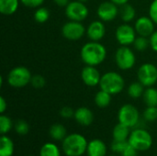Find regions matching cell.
Listing matches in <instances>:
<instances>
[{
    "label": "cell",
    "instance_id": "obj_14",
    "mask_svg": "<svg viewBox=\"0 0 157 156\" xmlns=\"http://www.w3.org/2000/svg\"><path fill=\"white\" fill-rule=\"evenodd\" d=\"M101 74L96 66L86 65L81 71V79L83 83L90 87L99 86Z\"/></svg>",
    "mask_w": 157,
    "mask_h": 156
},
{
    "label": "cell",
    "instance_id": "obj_9",
    "mask_svg": "<svg viewBox=\"0 0 157 156\" xmlns=\"http://www.w3.org/2000/svg\"><path fill=\"white\" fill-rule=\"evenodd\" d=\"M137 79L145 87L154 86L157 83V66L151 63H143L138 68Z\"/></svg>",
    "mask_w": 157,
    "mask_h": 156
},
{
    "label": "cell",
    "instance_id": "obj_10",
    "mask_svg": "<svg viewBox=\"0 0 157 156\" xmlns=\"http://www.w3.org/2000/svg\"><path fill=\"white\" fill-rule=\"evenodd\" d=\"M86 33V29L82 22L69 20L62 27V35L68 40H79Z\"/></svg>",
    "mask_w": 157,
    "mask_h": 156
},
{
    "label": "cell",
    "instance_id": "obj_38",
    "mask_svg": "<svg viewBox=\"0 0 157 156\" xmlns=\"http://www.w3.org/2000/svg\"><path fill=\"white\" fill-rule=\"evenodd\" d=\"M149 40L151 49L157 53V30H155V32L149 37Z\"/></svg>",
    "mask_w": 157,
    "mask_h": 156
},
{
    "label": "cell",
    "instance_id": "obj_28",
    "mask_svg": "<svg viewBox=\"0 0 157 156\" xmlns=\"http://www.w3.org/2000/svg\"><path fill=\"white\" fill-rule=\"evenodd\" d=\"M132 45L137 51H144L150 47L149 38L143 37V36H137Z\"/></svg>",
    "mask_w": 157,
    "mask_h": 156
},
{
    "label": "cell",
    "instance_id": "obj_19",
    "mask_svg": "<svg viewBox=\"0 0 157 156\" xmlns=\"http://www.w3.org/2000/svg\"><path fill=\"white\" fill-rule=\"evenodd\" d=\"M120 17L121 20L124 23H130L132 20H134L136 17V10L133 6L128 4H125L121 6H120Z\"/></svg>",
    "mask_w": 157,
    "mask_h": 156
},
{
    "label": "cell",
    "instance_id": "obj_42",
    "mask_svg": "<svg viewBox=\"0 0 157 156\" xmlns=\"http://www.w3.org/2000/svg\"><path fill=\"white\" fill-rule=\"evenodd\" d=\"M78 1H81V2H84V3H86V2H87L88 0H78Z\"/></svg>",
    "mask_w": 157,
    "mask_h": 156
},
{
    "label": "cell",
    "instance_id": "obj_25",
    "mask_svg": "<svg viewBox=\"0 0 157 156\" xmlns=\"http://www.w3.org/2000/svg\"><path fill=\"white\" fill-rule=\"evenodd\" d=\"M144 90H145V86L143 84H141L139 81H137V82L132 83L128 86L127 93L130 97H132L133 99H137V98L143 97Z\"/></svg>",
    "mask_w": 157,
    "mask_h": 156
},
{
    "label": "cell",
    "instance_id": "obj_18",
    "mask_svg": "<svg viewBox=\"0 0 157 156\" xmlns=\"http://www.w3.org/2000/svg\"><path fill=\"white\" fill-rule=\"evenodd\" d=\"M20 0H0V13L5 16L15 14L18 8Z\"/></svg>",
    "mask_w": 157,
    "mask_h": 156
},
{
    "label": "cell",
    "instance_id": "obj_21",
    "mask_svg": "<svg viewBox=\"0 0 157 156\" xmlns=\"http://www.w3.org/2000/svg\"><path fill=\"white\" fill-rule=\"evenodd\" d=\"M14 149L13 141L9 137L2 135L0 139V156H12L14 154Z\"/></svg>",
    "mask_w": 157,
    "mask_h": 156
},
{
    "label": "cell",
    "instance_id": "obj_2",
    "mask_svg": "<svg viewBox=\"0 0 157 156\" xmlns=\"http://www.w3.org/2000/svg\"><path fill=\"white\" fill-rule=\"evenodd\" d=\"M87 145L85 136L80 133H72L63 139L62 149L66 156H81L86 153Z\"/></svg>",
    "mask_w": 157,
    "mask_h": 156
},
{
    "label": "cell",
    "instance_id": "obj_11",
    "mask_svg": "<svg viewBox=\"0 0 157 156\" xmlns=\"http://www.w3.org/2000/svg\"><path fill=\"white\" fill-rule=\"evenodd\" d=\"M136 30L134 27L129 23H123L120 25L115 31V38L121 46H130L132 45L136 37Z\"/></svg>",
    "mask_w": 157,
    "mask_h": 156
},
{
    "label": "cell",
    "instance_id": "obj_29",
    "mask_svg": "<svg viewBox=\"0 0 157 156\" xmlns=\"http://www.w3.org/2000/svg\"><path fill=\"white\" fill-rule=\"evenodd\" d=\"M13 127V122L9 117L2 114L0 116V133L2 135H6L8 133Z\"/></svg>",
    "mask_w": 157,
    "mask_h": 156
},
{
    "label": "cell",
    "instance_id": "obj_22",
    "mask_svg": "<svg viewBox=\"0 0 157 156\" xmlns=\"http://www.w3.org/2000/svg\"><path fill=\"white\" fill-rule=\"evenodd\" d=\"M49 134L52 139L55 141H63V139L67 136L66 128L60 123H55L51 126L49 130Z\"/></svg>",
    "mask_w": 157,
    "mask_h": 156
},
{
    "label": "cell",
    "instance_id": "obj_30",
    "mask_svg": "<svg viewBox=\"0 0 157 156\" xmlns=\"http://www.w3.org/2000/svg\"><path fill=\"white\" fill-rule=\"evenodd\" d=\"M15 131L19 135H26L29 131V125L24 120H18L15 123Z\"/></svg>",
    "mask_w": 157,
    "mask_h": 156
},
{
    "label": "cell",
    "instance_id": "obj_4",
    "mask_svg": "<svg viewBox=\"0 0 157 156\" xmlns=\"http://www.w3.org/2000/svg\"><path fill=\"white\" fill-rule=\"evenodd\" d=\"M128 142L138 152L149 150L153 144V138L149 131L144 129L137 128L131 131Z\"/></svg>",
    "mask_w": 157,
    "mask_h": 156
},
{
    "label": "cell",
    "instance_id": "obj_44",
    "mask_svg": "<svg viewBox=\"0 0 157 156\" xmlns=\"http://www.w3.org/2000/svg\"><path fill=\"white\" fill-rule=\"evenodd\" d=\"M29 156H34V155H29Z\"/></svg>",
    "mask_w": 157,
    "mask_h": 156
},
{
    "label": "cell",
    "instance_id": "obj_41",
    "mask_svg": "<svg viewBox=\"0 0 157 156\" xmlns=\"http://www.w3.org/2000/svg\"><path fill=\"white\" fill-rule=\"evenodd\" d=\"M110 1L113 2L114 4H116L117 6H123V5H125V4H128L130 0H110Z\"/></svg>",
    "mask_w": 157,
    "mask_h": 156
},
{
    "label": "cell",
    "instance_id": "obj_16",
    "mask_svg": "<svg viewBox=\"0 0 157 156\" xmlns=\"http://www.w3.org/2000/svg\"><path fill=\"white\" fill-rule=\"evenodd\" d=\"M74 118L78 124L82 126H89L94 120V114L88 108L81 107L75 109Z\"/></svg>",
    "mask_w": 157,
    "mask_h": 156
},
{
    "label": "cell",
    "instance_id": "obj_43",
    "mask_svg": "<svg viewBox=\"0 0 157 156\" xmlns=\"http://www.w3.org/2000/svg\"><path fill=\"white\" fill-rule=\"evenodd\" d=\"M109 156H118V155H116V154H111V155H109Z\"/></svg>",
    "mask_w": 157,
    "mask_h": 156
},
{
    "label": "cell",
    "instance_id": "obj_34",
    "mask_svg": "<svg viewBox=\"0 0 157 156\" xmlns=\"http://www.w3.org/2000/svg\"><path fill=\"white\" fill-rule=\"evenodd\" d=\"M45 0H20L21 4L29 8H38L42 6Z\"/></svg>",
    "mask_w": 157,
    "mask_h": 156
},
{
    "label": "cell",
    "instance_id": "obj_13",
    "mask_svg": "<svg viewBox=\"0 0 157 156\" xmlns=\"http://www.w3.org/2000/svg\"><path fill=\"white\" fill-rule=\"evenodd\" d=\"M134 29L138 36H143L149 38L155 32V23L150 17L142 16L138 17L134 23Z\"/></svg>",
    "mask_w": 157,
    "mask_h": 156
},
{
    "label": "cell",
    "instance_id": "obj_36",
    "mask_svg": "<svg viewBox=\"0 0 157 156\" xmlns=\"http://www.w3.org/2000/svg\"><path fill=\"white\" fill-rule=\"evenodd\" d=\"M149 17L157 25V0H154L149 6Z\"/></svg>",
    "mask_w": 157,
    "mask_h": 156
},
{
    "label": "cell",
    "instance_id": "obj_12",
    "mask_svg": "<svg viewBox=\"0 0 157 156\" xmlns=\"http://www.w3.org/2000/svg\"><path fill=\"white\" fill-rule=\"evenodd\" d=\"M119 14H120L119 6H117L110 0L100 3L97 9V15L98 18L103 22L113 21L118 17Z\"/></svg>",
    "mask_w": 157,
    "mask_h": 156
},
{
    "label": "cell",
    "instance_id": "obj_27",
    "mask_svg": "<svg viewBox=\"0 0 157 156\" xmlns=\"http://www.w3.org/2000/svg\"><path fill=\"white\" fill-rule=\"evenodd\" d=\"M50 16H51V14H50V11H49V9L47 7L40 6L35 10L33 17H34V20L37 23L42 24V23H45V22H47L49 20Z\"/></svg>",
    "mask_w": 157,
    "mask_h": 156
},
{
    "label": "cell",
    "instance_id": "obj_37",
    "mask_svg": "<svg viewBox=\"0 0 157 156\" xmlns=\"http://www.w3.org/2000/svg\"><path fill=\"white\" fill-rule=\"evenodd\" d=\"M138 155V151L136 149H134L132 145H130V143L128 144V146L124 149V151L121 154V156H137Z\"/></svg>",
    "mask_w": 157,
    "mask_h": 156
},
{
    "label": "cell",
    "instance_id": "obj_35",
    "mask_svg": "<svg viewBox=\"0 0 157 156\" xmlns=\"http://www.w3.org/2000/svg\"><path fill=\"white\" fill-rule=\"evenodd\" d=\"M75 111L72 108L70 107H63L60 110V116L63 119H72L75 116Z\"/></svg>",
    "mask_w": 157,
    "mask_h": 156
},
{
    "label": "cell",
    "instance_id": "obj_26",
    "mask_svg": "<svg viewBox=\"0 0 157 156\" xmlns=\"http://www.w3.org/2000/svg\"><path fill=\"white\" fill-rule=\"evenodd\" d=\"M40 156H61V151L56 144L46 143L40 150Z\"/></svg>",
    "mask_w": 157,
    "mask_h": 156
},
{
    "label": "cell",
    "instance_id": "obj_31",
    "mask_svg": "<svg viewBox=\"0 0 157 156\" xmlns=\"http://www.w3.org/2000/svg\"><path fill=\"white\" fill-rule=\"evenodd\" d=\"M145 121L153 122L157 120V107H147L143 114Z\"/></svg>",
    "mask_w": 157,
    "mask_h": 156
},
{
    "label": "cell",
    "instance_id": "obj_40",
    "mask_svg": "<svg viewBox=\"0 0 157 156\" xmlns=\"http://www.w3.org/2000/svg\"><path fill=\"white\" fill-rule=\"evenodd\" d=\"M53 2L56 6L60 7H65L71 2V0H53Z\"/></svg>",
    "mask_w": 157,
    "mask_h": 156
},
{
    "label": "cell",
    "instance_id": "obj_8",
    "mask_svg": "<svg viewBox=\"0 0 157 156\" xmlns=\"http://www.w3.org/2000/svg\"><path fill=\"white\" fill-rule=\"evenodd\" d=\"M65 16L69 20L82 22L84 21L89 14V10L86 5V3L75 0L71 1L65 6Z\"/></svg>",
    "mask_w": 157,
    "mask_h": 156
},
{
    "label": "cell",
    "instance_id": "obj_39",
    "mask_svg": "<svg viewBox=\"0 0 157 156\" xmlns=\"http://www.w3.org/2000/svg\"><path fill=\"white\" fill-rule=\"evenodd\" d=\"M7 108V102L6 101V99L4 98V97H0V112L1 114H4L5 111Z\"/></svg>",
    "mask_w": 157,
    "mask_h": 156
},
{
    "label": "cell",
    "instance_id": "obj_17",
    "mask_svg": "<svg viewBox=\"0 0 157 156\" xmlns=\"http://www.w3.org/2000/svg\"><path fill=\"white\" fill-rule=\"evenodd\" d=\"M87 156H106L107 146L105 143L99 139H94L88 143L86 149Z\"/></svg>",
    "mask_w": 157,
    "mask_h": 156
},
{
    "label": "cell",
    "instance_id": "obj_1",
    "mask_svg": "<svg viewBox=\"0 0 157 156\" xmlns=\"http://www.w3.org/2000/svg\"><path fill=\"white\" fill-rule=\"evenodd\" d=\"M80 57L86 65L97 67L106 60L107 49L99 41L90 40L85 43L81 48Z\"/></svg>",
    "mask_w": 157,
    "mask_h": 156
},
{
    "label": "cell",
    "instance_id": "obj_20",
    "mask_svg": "<svg viewBox=\"0 0 157 156\" xmlns=\"http://www.w3.org/2000/svg\"><path fill=\"white\" fill-rule=\"evenodd\" d=\"M131 128L122 124V123H118L114 129H113V140L116 141H128L129 136L131 134Z\"/></svg>",
    "mask_w": 157,
    "mask_h": 156
},
{
    "label": "cell",
    "instance_id": "obj_5",
    "mask_svg": "<svg viewBox=\"0 0 157 156\" xmlns=\"http://www.w3.org/2000/svg\"><path fill=\"white\" fill-rule=\"evenodd\" d=\"M32 74L26 66H16L7 74V83L14 88H22L30 84Z\"/></svg>",
    "mask_w": 157,
    "mask_h": 156
},
{
    "label": "cell",
    "instance_id": "obj_23",
    "mask_svg": "<svg viewBox=\"0 0 157 156\" xmlns=\"http://www.w3.org/2000/svg\"><path fill=\"white\" fill-rule=\"evenodd\" d=\"M144 102L147 107H157V89L154 86L145 87L143 95Z\"/></svg>",
    "mask_w": 157,
    "mask_h": 156
},
{
    "label": "cell",
    "instance_id": "obj_33",
    "mask_svg": "<svg viewBox=\"0 0 157 156\" xmlns=\"http://www.w3.org/2000/svg\"><path fill=\"white\" fill-rule=\"evenodd\" d=\"M129 142L128 141H116L113 140L112 143H111V150L116 153V154H121L124 149L128 146Z\"/></svg>",
    "mask_w": 157,
    "mask_h": 156
},
{
    "label": "cell",
    "instance_id": "obj_3",
    "mask_svg": "<svg viewBox=\"0 0 157 156\" xmlns=\"http://www.w3.org/2000/svg\"><path fill=\"white\" fill-rule=\"evenodd\" d=\"M99 87L110 95H118L121 93L125 87V80L121 74L117 72L110 71L102 74Z\"/></svg>",
    "mask_w": 157,
    "mask_h": 156
},
{
    "label": "cell",
    "instance_id": "obj_6",
    "mask_svg": "<svg viewBox=\"0 0 157 156\" xmlns=\"http://www.w3.org/2000/svg\"><path fill=\"white\" fill-rule=\"evenodd\" d=\"M115 63L122 71L131 70L136 63L135 53L129 46H121L115 52Z\"/></svg>",
    "mask_w": 157,
    "mask_h": 156
},
{
    "label": "cell",
    "instance_id": "obj_7",
    "mask_svg": "<svg viewBox=\"0 0 157 156\" xmlns=\"http://www.w3.org/2000/svg\"><path fill=\"white\" fill-rule=\"evenodd\" d=\"M118 120L130 128H134L140 122L139 110L132 104H124L118 111Z\"/></svg>",
    "mask_w": 157,
    "mask_h": 156
},
{
    "label": "cell",
    "instance_id": "obj_24",
    "mask_svg": "<svg viewBox=\"0 0 157 156\" xmlns=\"http://www.w3.org/2000/svg\"><path fill=\"white\" fill-rule=\"evenodd\" d=\"M111 97H112V95H110L109 93H108V92L100 89L95 95L94 100H95L96 105L98 108H107V107L109 106V104L111 102Z\"/></svg>",
    "mask_w": 157,
    "mask_h": 156
},
{
    "label": "cell",
    "instance_id": "obj_15",
    "mask_svg": "<svg viewBox=\"0 0 157 156\" xmlns=\"http://www.w3.org/2000/svg\"><path fill=\"white\" fill-rule=\"evenodd\" d=\"M106 34V26L104 22L100 19L94 20L89 23L86 28V35L89 39V40L93 41H100Z\"/></svg>",
    "mask_w": 157,
    "mask_h": 156
},
{
    "label": "cell",
    "instance_id": "obj_32",
    "mask_svg": "<svg viewBox=\"0 0 157 156\" xmlns=\"http://www.w3.org/2000/svg\"><path fill=\"white\" fill-rule=\"evenodd\" d=\"M30 85L36 89H41L46 85V79L41 74H34L31 77Z\"/></svg>",
    "mask_w": 157,
    "mask_h": 156
}]
</instances>
